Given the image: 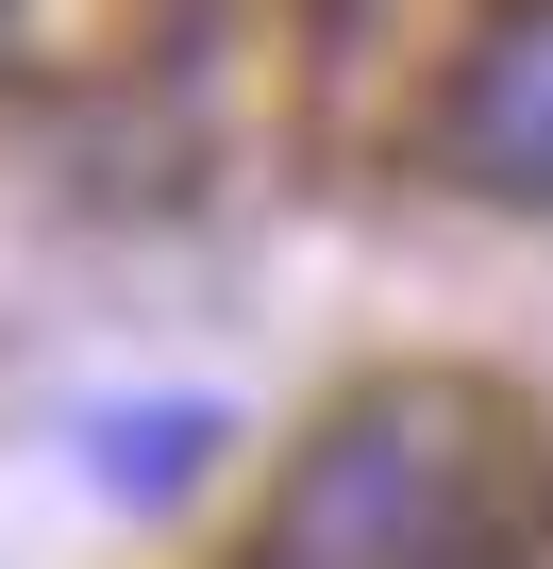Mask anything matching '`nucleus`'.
<instances>
[{
    "label": "nucleus",
    "mask_w": 553,
    "mask_h": 569,
    "mask_svg": "<svg viewBox=\"0 0 553 569\" xmlns=\"http://www.w3.org/2000/svg\"><path fill=\"white\" fill-rule=\"evenodd\" d=\"M470 536H486V452L453 402H353L268 519V552H470Z\"/></svg>",
    "instance_id": "nucleus-1"
},
{
    "label": "nucleus",
    "mask_w": 553,
    "mask_h": 569,
    "mask_svg": "<svg viewBox=\"0 0 553 569\" xmlns=\"http://www.w3.org/2000/svg\"><path fill=\"white\" fill-rule=\"evenodd\" d=\"M436 168L486 184V201H553V0H503V18H486V51L453 68Z\"/></svg>",
    "instance_id": "nucleus-2"
},
{
    "label": "nucleus",
    "mask_w": 553,
    "mask_h": 569,
    "mask_svg": "<svg viewBox=\"0 0 553 569\" xmlns=\"http://www.w3.org/2000/svg\"><path fill=\"white\" fill-rule=\"evenodd\" d=\"M101 452H118V469H185V452H201V419H101Z\"/></svg>",
    "instance_id": "nucleus-3"
}]
</instances>
